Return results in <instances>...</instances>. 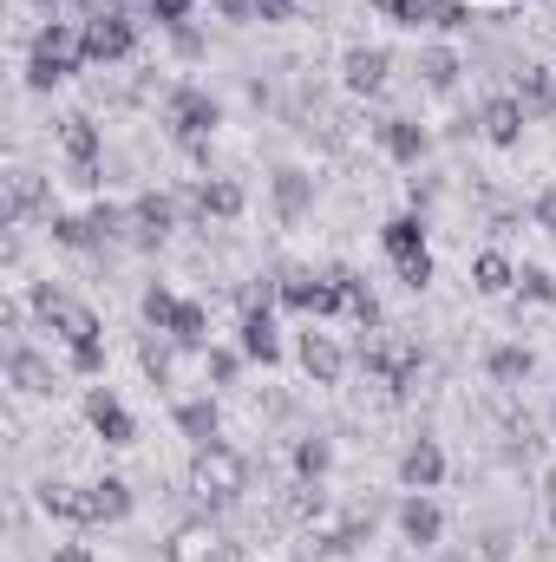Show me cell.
Returning a JSON list of instances; mask_svg holds the SVG:
<instances>
[{"instance_id": "1", "label": "cell", "mask_w": 556, "mask_h": 562, "mask_svg": "<svg viewBox=\"0 0 556 562\" xmlns=\"http://www.w3.org/2000/svg\"><path fill=\"white\" fill-rule=\"evenodd\" d=\"M164 125H170V138L184 144L197 164H210V138L223 132V99H210V86H170L164 92Z\"/></svg>"}, {"instance_id": "2", "label": "cell", "mask_w": 556, "mask_h": 562, "mask_svg": "<svg viewBox=\"0 0 556 562\" xmlns=\"http://www.w3.org/2000/svg\"><path fill=\"white\" fill-rule=\"evenodd\" d=\"M249 491V458L236 451V445H197V458H190V497L203 504V510H223V504H236Z\"/></svg>"}, {"instance_id": "3", "label": "cell", "mask_w": 556, "mask_h": 562, "mask_svg": "<svg viewBox=\"0 0 556 562\" xmlns=\"http://www.w3.org/2000/svg\"><path fill=\"white\" fill-rule=\"evenodd\" d=\"M177 229H184V216H177V196H170V190H138V196L125 203V249L157 256Z\"/></svg>"}, {"instance_id": "4", "label": "cell", "mask_w": 556, "mask_h": 562, "mask_svg": "<svg viewBox=\"0 0 556 562\" xmlns=\"http://www.w3.org/2000/svg\"><path fill=\"white\" fill-rule=\"evenodd\" d=\"M79 26H86V59H92V66H125V59L138 53V26H132L119 7H99V13H86Z\"/></svg>"}, {"instance_id": "5", "label": "cell", "mask_w": 556, "mask_h": 562, "mask_svg": "<svg viewBox=\"0 0 556 562\" xmlns=\"http://www.w3.org/2000/svg\"><path fill=\"white\" fill-rule=\"evenodd\" d=\"M26 59L53 66L59 79L86 72V66H92V59H86V26H79V20H40V33H33V53H26Z\"/></svg>"}, {"instance_id": "6", "label": "cell", "mask_w": 556, "mask_h": 562, "mask_svg": "<svg viewBox=\"0 0 556 562\" xmlns=\"http://www.w3.org/2000/svg\"><path fill=\"white\" fill-rule=\"evenodd\" d=\"M294 360H301V373H308L314 386H341V380H347V347H341V334H327L321 321H308V327L294 334Z\"/></svg>"}, {"instance_id": "7", "label": "cell", "mask_w": 556, "mask_h": 562, "mask_svg": "<svg viewBox=\"0 0 556 562\" xmlns=\"http://www.w3.org/2000/svg\"><path fill=\"white\" fill-rule=\"evenodd\" d=\"M281 307H288V314H301V321H341L334 276H314V269H281Z\"/></svg>"}, {"instance_id": "8", "label": "cell", "mask_w": 556, "mask_h": 562, "mask_svg": "<svg viewBox=\"0 0 556 562\" xmlns=\"http://www.w3.org/2000/svg\"><path fill=\"white\" fill-rule=\"evenodd\" d=\"M40 327H46V334H53L66 353H73V347H99V340H105V321H99V307H92V301H73V294H59V301L40 314Z\"/></svg>"}, {"instance_id": "9", "label": "cell", "mask_w": 556, "mask_h": 562, "mask_svg": "<svg viewBox=\"0 0 556 562\" xmlns=\"http://www.w3.org/2000/svg\"><path fill=\"white\" fill-rule=\"evenodd\" d=\"M393 524H400V543H407L413 557H425V550L445 543V510L432 504V491H407L400 510H393Z\"/></svg>"}, {"instance_id": "10", "label": "cell", "mask_w": 556, "mask_h": 562, "mask_svg": "<svg viewBox=\"0 0 556 562\" xmlns=\"http://www.w3.org/2000/svg\"><path fill=\"white\" fill-rule=\"evenodd\" d=\"M341 86H347L354 99H380V92L393 86V53H387V46H347V53H341Z\"/></svg>"}, {"instance_id": "11", "label": "cell", "mask_w": 556, "mask_h": 562, "mask_svg": "<svg viewBox=\"0 0 556 562\" xmlns=\"http://www.w3.org/2000/svg\"><path fill=\"white\" fill-rule=\"evenodd\" d=\"M269 203H276V223H281V229L308 223V216H314V177H308L301 164H281L276 177H269Z\"/></svg>"}, {"instance_id": "12", "label": "cell", "mask_w": 556, "mask_h": 562, "mask_svg": "<svg viewBox=\"0 0 556 562\" xmlns=\"http://www.w3.org/2000/svg\"><path fill=\"white\" fill-rule=\"evenodd\" d=\"M86 425H92V438H105V445H138V419H132V406H125L112 386H92V393H86Z\"/></svg>"}, {"instance_id": "13", "label": "cell", "mask_w": 556, "mask_h": 562, "mask_svg": "<svg viewBox=\"0 0 556 562\" xmlns=\"http://www.w3.org/2000/svg\"><path fill=\"white\" fill-rule=\"evenodd\" d=\"M374 138H380V150H387V164H400V170H419V164H425V150H432V132H425L419 119H407V112L380 119V125H374Z\"/></svg>"}, {"instance_id": "14", "label": "cell", "mask_w": 556, "mask_h": 562, "mask_svg": "<svg viewBox=\"0 0 556 562\" xmlns=\"http://www.w3.org/2000/svg\"><path fill=\"white\" fill-rule=\"evenodd\" d=\"M524 125H531V112L518 105V92H491V99L478 105V138L498 144V150L524 144Z\"/></svg>"}, {"instance_id": "15", "label": "cell", "mask_w": 556, "mask_h": 562, "mask_svg": "<svg viewBox=\"0 0 556 562\" xmlns=\"http://www.w3.org/2000/svg\"><path fill=\"white\" fill-rule=\"evenodd\" d=\"M132 504H138V497H132V477H112V471L92 477V484H86V530H99V524H125Z\"/></svg>"}, {"instance_id": "16", "label": "cell", "mask_w": 556, "mask_h": 562, "mask_svg": "<svg viewBox=\"0 0 556 562\" xmlns=\"http://www.w3.org/2000/svg\"><path fill=\"white\" fill-rule=\"evenodd\" d=\"M223 530L210 524V517H190V524H177L170 530V543H164V562H216L223 557Z\"/></svg>"}, {"instance_id": "17", "label": "cell", "mask_w": 556, "mask_h": 562, "mask_svg": "<svg viewBox=\"0 0 556 562\" xmlns=\"http://www.w3.org/2000/svg\"><path fill=\"white\" fill-rule=\"evenodd\" d=\"M413 72H419V92H452L471 66L458 59V46H445V40H425L413 53Z\"/></svg>"}, {"instance_id": "18", "label": "cell", "mask_w": 556, "mask_h": 562, "mask_svg": "<svg viewBox=\"0 0 556 562\" xmlns=\"http://www.w3.org/2000/svg\"><path fill=\"white\" fill-rule=\"evenodd\" d=\"M170 425L190 438V445H216L223 438V406L210 393H190V400H170Z\"/></svg>"}, {"instance_id": "19", "label": "cell", "mask_w": 556, "mask_h": 562, "mask_svg": "<svg viewBox=\"0 0 556 562\" xmlns=\"http://www.w3.org/2000/svg\"><path fill=\"white\" fill-rule=\"evenodd\" d=\"M400 484H407V491H438V484H445V445H438V438H407V451H400Z\"/></svg>"}, {"instance_id": "20", "label": "cell", "mask_w": 556, "mask_h": 562, "mask_svg": "<svg viewBox=\"0 0 556 562\" xmlns=\"http://www.w3.org/2000/svg\"><path fill=\"white\" fill-rule=\"evenodd\" d=\"M7 380H13V393H26V400H53V393H59L53 360L33 353V347H13V353H7Z\"/></svg>"}, {"instance_id": "21", "label": "cell", "mask_w": 556, "mask_h": 562, "mask_svg": "<svg viewBox=\"0 0 556 562\" xmlns=\"http://www.w3.org/2000/svg\"><path fill=\"white\" fill-rule=\"evenodd\" d=\"M33 504H40V517L86 530V484H73V477H40V484H33Z\"/></svg>"}, {"instance_id": "22", "label": "cell", "mask_w": 556, "mask_h": 562, "mask_svg": "<svg viewBox=\"0 0 556 562\" xmlns=\"http://www.w3.org/2000/svg\"><path fill=\"white\" fill-rule=\"evenodd\" d=\"M425 236H432V229H425V216H419V210H400V216H387V223H380V249H387V262H393V269H400V262H413V256H432V249H425Z\"/></svg>"}, {"instance_id": "23", "label": "cell", "mask_w": 556, "mask_h": 562, "mask_svg": "<svg viewBox=\"0 0 556 562\" xmlns=\"http://www.w3.org/2000/svg\"><path fill=\"white\" fill-rule=\"evenodd\" d=\"M236 347L256 360V367H276L281 360V327H276V307H256L236 321Z\"/></svg>"}, {"instance_id": "24", "label": "cell", "mask_w": 556, "mask_h": 562, "mask_svg": "<svg viewBox=\"0 0 556 562\" xmlns=\"http://www.w3.org/2000/svg\"><path fill=\"white\" fill-rule=\"evenodd\" d=\"M511 92H518V105L531 112V125H537V119H556V66H518V72H511Z\"/></svg>"}, {"instance_id": "25", "label": "cell", "mask_w": 556, "mask_h": 562, "mask_svg": "<svg viewBox=\"0 0 556 562\" xmlns=\"http://www.w3.org/2000/svg\"><path fill=\"white\" fill-rule=\"evenodd\" d=\"M327 276H334V294H341V321H354L360 334L380 327V301H374L367 276H354V269H327Z\"/></svg>"}, {"instance_id": "26", "label": "cell", "mask_w": 556, "mask_h": 562, "mask_svg": "<svg viewBox=\"0 0 556 562\" xmlns=\"http://www.w3.org/2000/svg\"><path fill=\"white\" fill-rule=\"evenodd\" d=\"M485 373H491V386H504V393H518L531 373H537V353L524 347V340H498L491 353H485Z\"/></svg>"}, {"instance_id": "27", "label": "cell", "mask_w": 556, "mask_h": 562, "mask_svg": "<svg viewBox=\"0 0 556 562\" xmlns=\"http://www.w3.org/2000/svg\"><path fill=\"white\" fill-rule=\"evenodd\" d=\"M59 150H66V164H105V132L92 125V112L59 119Z\"/></svg>"}, {"instance_id": "28", "label": "cell", "mask_w": 556, "mask_h": 562, "mask_svg": "<svg viewBox=\"0 0 556 562\" xmlns=\"http://www.w3.org/2000/svg\"><path fill=\"white\" fill-rule=\"evenodd\" d=\"M46 236H53L59 249H73V256H92V249H105V236H99V223H92V210H53V223H46Z\"/></svg>"}, {"instance_id": "29", "label": "cell", "mask_w": 556, "mask_h": 562, "mask_svg": "<svg viewBox=\"0 0 556 562\" xmlns=\"http://www.w3.org/2000/svg\"><path fill=\"white\" fill-rule=\"evenodd\" d=\"M327 471H334V438L327 431H301L294 438V477L301 484H321Z\"/></svg>"}, {"instance_id": "30", "label": "cell", "mask_w": 556, "mask_h": 562, "mask_svg": "<svg viewBox=\"0 0 556 562\" xmlns=\"http://www.w3.org/2000/svg\"><path fill=\"white\" fill-rule=\"evenodd\" d=\"M471 288H478V294H511V288H518V262H511L504 249H478V256H471Z\"/></svg>"}, {"instance_id": "31", "label": "cell", "mask_w": 556, "mask_h": 562, "mask_svg": "<svg viewBox=\"0 0 556 562\" xmlns=\"http://www.w3.org/2000/svg\"><path fill=\"white\" fill-rule=\"evenodd\" d=\"M203 210H210V223H236L249 210V190L236 177H203Z\"/></svg>"}, {"instance_id": "32", "label": "cell", "mask_w": 556, "mask_h": 562, "mask_svg": "<svg viewBox=\"0 0 556 562\" xmlns=\"http://www.w3.org/2000/svg\"><path fill=\"white\" fill-rule=\"evenodd\" d=\"M177 307H184V294H177L170 281H151V288H144V301H138V314H144V327H151V334H170Z\"/></svg>"}, {"instance_id": "33", "label": "cell", "mask_w": 556, "mask_h": 562, "mask_svg": "<svg viewBox=\"0 0 556 562\" xmlns=\"http://www.w3.org/2000/svg\"><path fill=\"white\" fill-rule=\"evenodd\" d=\"M170 340H184V347H210V307H203V301H184L177 321H170Z\"/></svg>"}, {"instance_id": "34", "label": "cell", "mask_w": 556, "mask_h": 562, "mask_svg": "<svg viewBox=\"0 0 556 562\" xmlns=\"http://www.w3.org/2000/svg\"><path fill=\"white\" fill-rule=\"evenodd\" d=\"M243 360H249L243 347H216V340H210V347H203V373H210V386H236V380H243Z\"/></svg>"}, {"instance_id": "35", "label": "cell", "mask_w": 556, "mask_h": 562, "mask_svg": "<svg viewBox=\"0 0 556 562\" xmlns=\"http://www.w3.org/2000/svg\"><path fill=\"white\" fill-rule=\"evenodd\" d=\"M518 294H524V301H537V307H551V301H556V276H551V269H537V262H524V269H518Z\"/></svg>"}, {"instance_id": "36", "label": "cell", "mask_w": 556, "mask_h": 562, "mask_svg": "<svg viewBox=\"0 0 556 562\" xmlns=\"http://www.w3.org/2000/svg\"><path fill=\"white\" fill-rule=\"evenodd\" d=\"M164 33H170V46H177V59H203V53H210V40H203V33H197L190 20H184V26H164Z\"/></svg>"}, {"instance_id": "37", "label": "cell", "mask_w": 556, "mask_h": 562, "mask_svg": "<svg viewBox=\"0 0 556 562\" xmlns=\"http://www.w3.org/2000/svg\"><path fill=\"white\" fill-rule=\"evenodd\" d=\"M66 367H73L79 380H99V373H105V340H99V347H73Z\"/></svg>"}, {"instance_id": "38", "label": "cell", "mask_w": 556, "mask_h": 562, "mask_svg": "<svg viewBox=\"0 0 556 562\" xmlns=\"http://www.w3.org/2000/svg\"><path fill=\"white\" fill-rule=\"evenodd\" d=\"M144 13H151L157 26H184V20L197 13V0H144Z\"/></svg>"}, {"instance_id": "39", "label": "cell", "mask_w": 556, "mask_h": 562, "mask_svg": "<svg viewBox=\"0 0 556 562\" xmlns=\"http://www.w3.org/2000/svg\"><path fill=\"white\" fill-rule=\"evenodd\" d=\"M294 13H301V0H256V20L263 26H288Z\"/></svg>"}, {"instance_id": "40", "label": "cell", "mask_w": 556, "mask_h": 562, "mask_svg": "<svg viewBox=\"0 0 556 562\" xmlns=\"http://www.w3.org/2000/svg\"><path fill=\"white\" fill-rule=\"evenodd\" d=\"M400 281H407V288H432V256H413V262H400Z\"/></svg>"}, {"instance_id": "41", "label": "cell", "mask_w": 556, "mask_h": 562, "mask_svg": "<svg viewBox=\"0 0 556 562\" xmlns=\"http://www.w3.org/2000/svg\"><path fill=\"white\" fill-rule=\"evenodd\" d=\"M210 7H216V20H230V26L256 20V0H210Z\"/></svg>"}, {"instance_id": "42", "label": "cell", "mask_w": 556, "mask_h": 562, "mask_svg": "<svg viewBox=\"0 0 556 562\" xmlns=\"http://www.w3.org/2000/svg\"><path fill=\"white\" fill-rule=\"evenodd\" d=\"M531 216H537V223H544V229H556V190H544V196H537V203H531Z\"/></svg>"}, {"instance_id": "43", "label": "cell", "mask_w": 556, "mask_h": 562, "mask_svg": "<svg viewBox=\"0 0 556 562\" xmlns=\"http://www.w3.org/2000/svg\"><path fill=\"white\" fill-rule=\"evenodd\" d=\"M53 562H99V557H92L86 543H59V550H53Z\"/></svg>"}, {"instance_id": "44", "label": "cell", "mask_w": 556, "mask_h": 562, "mask_svg": "<svg viewBox=\"0 0 556 562\" xmlns=\"http://www.w3.org/2000/svg\"><path fill=\"white\" fill-rule=\"evenodd\" d=\"M551 537H556V510H551Z\"/></svg>"}, {"instance_id": "45", "label": "cell", "mask_w": 556, "mask_h": 562, "mask_svg": "<svg viewBox=\"0 0 556 562\" xmlns=\"http://www.w3.org/2000/svg\"><path fill=\"white\" fill-rule=\"evenodd\" d=\"M551 425H556V400H551Z\"/></svg>"}, {"instance_id": "46", "label": "cell", "mask_w": 556, "mask_h": 562, "mask_svg": "<svg viewBox=\"0 0 556 562\" xmlns=\"http://www.w3.org/2000/svg\"><path fill=\"white\" fill-rule=\"evenodd\" d=\"M551 491H556V471H551Z\"/></svg>"}, {"instance_id": "47", "label": "cell", "mask_w": 556, "mask_h": 562, "mask_svg": "<svg viewBox=\"0 0 556 562\" xmlns=\"http://www.w3.org/2000/svg\"><path fill=\"white\" fill-rule=\"evenodd\" d=\"M138 7H144V0H138Z\"/></svg>"}]
</instances>
